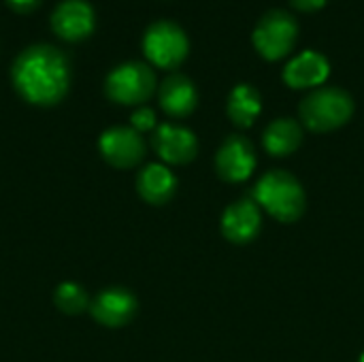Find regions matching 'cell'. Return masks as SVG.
<instances>
[{
  "mask_svg": "<svg viewBox=\"0 0 364 362\" xmlns=\"http://www.w3.org/2000/svg\"><path fill=\"white\" fill-rule=\"evenodd\" d=\"M262 230V213L254 198L232 203L222 215V235L237 245L254 241Z\"/></svg>",
  "mask_w": 364,
  "mask_h": 362,
  "instance_id": "30bf717a",
  "label": "cell"
},
{
  "mask_svg": "<svg viewBox=\"0 0 364 362\" xmlns=\"http://www.w3.org/2000/svg\"><path fill=\"white\" fill-rule=\"evenodd\" d=\"M256 169V151L243 137H228L215 156V171L224 181L239 183L252 177Z\"/></svg>",
  "mask_w": 364,
  "mask_h": 362,
  "instance_id": "9c48e42d",
  "label": "cell"
},
{
  "mask_svg": "<svg viewBox=\"0 0 364 362\" xmlns=\"http://www.w3.org/2000/svg\"><path fill=\"white\" fill-rule=\"evenodd\" d=\"M292 9L296 11H303V13H314V11H320L326 0H290Z\"/></svg>",
  "mask_w": 364,
  "mask_h": 362,
  "instance_id": "ffe728a7",
  "label": "cell"
},
{
  "mask_svg": "<svg viewBox=\"0 0 364 362\" xmlns=\"http://www.w3.org/2000/svg\"><path fill=\"white\" fill-rule=\"evenodd\" d=\"M260 109H262V98L254 85L241 83L228 96L226 113H228L230 122L239 128H250L256 122V117L260 115Z\"/></svg>",
  "mask_w": 364,
  "mask_h": 362,
  "instance_id": "e0dca14e",
  "label": "cell"
},
{
  "mask_svg": "<svg viewBox=\"0 0 364 362\" xmlns=\"http://www.w3.org/2000/svg\"><path fill=\"white\" fill-rule=\"evenodd\" d=\"M11 79L23 100L38 107H51L66 96L70 68L60 49L38 43L15 58Z\"/></svg>",
  "mask_w": 364,
  "mask_h": 362,
  "instance_id": "6da1fadb",
  "label": "cell"
},
{
  "mask_svg": "<svg viewBox=\"0 0 364 362\" xmlns=\"http://www.w3.org/2000/svg\"><path fill=\"white\" fill-rule=\"evenodd\" d=\"M296 38H299L296 17L282 9H271L269 13H264L258 19L252 34L256 51L269 62L286 58L294 49Z\"/></svg>",
  "mask_w": 364,
  "mask_h": 362,
  "instance_id": "277c9868",
  "label": "cell"
},
{
  "mask_svg": "<svg viewBox=\"0 0 364 362\" xmlns=\"http://www.w3.org/2000/svg\"><path fill=\"white\" fill-rule=\"evenodd\" d=\"M258 207L284 224L296 222L307 207V196L301 181L286 171L267 173L254 188L252 196Z\"/></svg>",
  "mask_w": 364,
  "mask_h": 362,
  "instance_id": "7a4b0ae2",
  "label": "cell"
},
{
  "mask_svg": "<svg viewBox=\"0 0 364 362\" xmlns=\"http://www.w3.org/2000/svg\"><path fill=\"white\" fill-rule=\"evenodd\" d=\"M96 15L85 0H62L51 13V28L64 41H83L94 32Z\"/></svg>",
  "mask_w": 364,
  "mask_h": 362,
  "instance_id": "ba28073f",
  "label": "cell"
},
{
  "mask_svg": "<svg viewBox=\"0 0 364 362\" xmlns=\"http://www.w3.org/2000/svg\"><path fill=\"white\" fill-rule=\"evenodd\" d=\"M360 362H364V354H363V356H360Z\"/></svg>",
  "mask_w": 364,
  "mask_h": 362,
  "instance_id": "7402d4cb",
  "label": "cell"
},
{
  "mask_svg": "<svg viewBox=\"0 0 364 362\" xmlns=\"http://www.w3.org/2000/svg\"><path fill=\"white\" fill-rule=\"evenodd\" d=\"M100 156L117 169H130L139 164L145 156V141L141 132L126 126H113L105 130L98 139Z\"/></svg>",
  "mask_w": 364,
  "mask_h": 362,
  "instance_id": "52a82bcc",
  "label": "cell"
},
{
  "mask_svg": "<svg viewBox=\"0 0 364 362\" xmlns=\"http://www.w3.org/2000/svg\"><path fill=\"white\" fill-rule=\"evenodd\" d=\"M55 305L60 312L68 314V316H77L81 312L87 309V294L85 290L75 284V282H64L55 288V297H53Z\"/></svg>",
  "mask_w": 364,
  "mask_h": 362,
  "instance_id": "ac0fdd59",
  "label": "cell"
},
{
  "mask_svg": "<svg viewBox=\"0 0 364 362\" xmlns=\"http://www.w3.org/2000/svg\"><path fill=\"white\" fill-rule=\"evenodd\" d=\"M143 51L154 66L173 70L186 60L190 51V41L179 23L160 19L147 28L143 36Z\"/></svg>",
  "mask_w": 364,
  "mask_h": 362,
  "instance_id": "5b68a950",
  "label": "cell"
},
{
  "mask_svg": "<svg viewBox=\"0 0 364 362\" xmlns=\"http://www.w3.org/2000/svg\"><path fill=\"white\" fill-rule=\"evenodd\" d=\"M90 312L96 322L109 329L128 324L136 314V299L124 288H107L94 297Z\"/></svg>",
  "mask_w": 364,
  "mask_h": 362,
  "instance_id": "7c38bea8",
  "label": "cell"
},
{
  "mask_svg": "<svg viewBox=\"0 0 364 362\" xmlns=\"http://www.w3.org/2000/svg\"><path fill=\"white\" fill-rule=\"evenodd\" d=\"M156 75L145 62H124L115 66L105 81L107 96L117 105H141L151 98Z\"/></svg>",
  "mask_w": 364,
  "mask_h": 362,
  "instance_id": "8992f818",
  "label": "cell"
},
{
  "mask_svg": "<svg viewBox=\"0 0 364 362\" xmlns=\"http://www.w3.org/2000/svg\"><path fill=\"white\" fill-rule=\"evenodd\" d=\"M198 105L196 85L186 75H171L160 85V107L171 117H188Z\"/></svg>",
  "mask_w": 364,
  "mask_h": 362,
  "instance_id": "5bb4252c",
  "label": "cell"
},
{
  "mask_svg": "<svg viewBox=\"0 0 364 362\" xmlns=\"http://www.w3.org/2000/svg\"><path fill=\"white\" fill-rule=\"evenodd\" d=\"M262 143H264V149L275 158L290 156L303 143V128L292 117H279L267 126L262 134Z\"/></svg>",
  "mask_w": 364,
  "mask_h": 362,
  "instance_id": "2e32d148",
  "label": "cell"
},
{
  "mask_svg": "<svg viewBox=\"0 0 364 362\" xmlns=\"http://www.w3.org/2000/svg\"><path fill=\"white\" fill-rule=\"evenodd\" d=\"M136 190L149 205H164L173 198L177 179L164 164H147L136 177Z\"/></svg>",
  "mask_w": 364,
  "mask_h": 362,
  "instance_id": "9a60e30c",
  "label": "cell"
},
{
  "mask_svg": "<svg viewBox=\"0 0 364 362\" xmlns=\"http://www.w3.org/2000/svg\"><path fill=\"white\" fill-rule=\"evenodd\" d=\"M154 149L168 164H188L196 158L198 143L192 130L175 124H162L156 128Z\"/></svg>",
  "mask_w": 364,
  "mask_h": 362,
  "instance_id": "8fae6325",
  "label": "cell"
},
{
  "mask_svg": "<svg viewBox=\"0 0 364 362\" xmlns=\"http://www.w3.org/2000/svg\"><path fill=\"white\" fill-rule=\"evenodd\" d=\"M41 2H43V0H6V4H9L13 11H17V13H30V11H34Z\"/></svg>",
  "mask_w": 364,
  "mask_h": 362,
  "instance_id": "44dd1931",
  "label": "cell"
},
{
  "mask_svg": "<svg viewBox=\"0 0 364 362\" xmlns=\"http://www.w3.org/2000/svg\"><path fill=\"white\" fill-rule=\"evenodd\" d=\"M331 75V62L320 51H303L284 68V81L292 90H309L322 85Z\"/></svg>",
  "mask_w": 364,
  "mask_h": 362,
  "instance_id": "4fadbf2b",
  "label": "cell"
},
{
  "mask_svg": "<svg viewBox=\"0 0 364 362\" xmlns=\"http://www.w3.org/2000/svg\"><path fill=\"white\" fill-rule=\"evenodd\" d=\"M130 122H132V128L136 132H147V130L156 128V113L147 107H141L132 113Z\"/></svg>",
  "mask_w": 364,
  "mask_h": 362,
  "instance_id": "d6986e66",
  "label": "cell"
},
{
  "mask_svg": "<svg viewBox=\"0 0 364 362\" xmlns=\"http://www.w3.org/2000/svg\"><path fill=\"white\" fill-rule=\"evenodd\" d=\"M299 113L301 122L309 130L331 132L350 122L354 113V100L341 87H320L303 98Z\"/></svg>",
  "mask_w": 364,
  "mask_h": 362,
  "instance_id": "3957f363",
  "label": "cell"
}]
</instances>
